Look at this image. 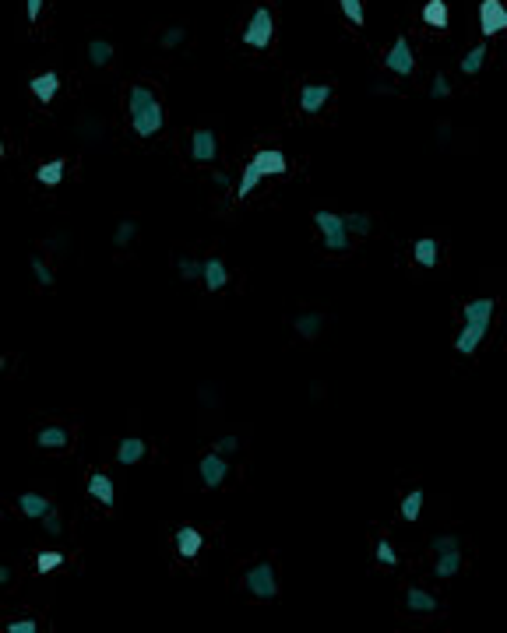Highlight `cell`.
Here are the masks:
<instances>
[{"instance_id": "6da1fadb", "label": "cell", "mask_w": 507, "mask_h": 633, "mask_svg": "<svg viewBox=\"0 0 507 633\" xmlns=\"http://www.w3.org/2000/svg\"><path fill=\"white\" fill-rule=\"evenodd\" d=\"M127 113H130V127H134L138 138H155L166 127L162 102H159V95L148 85H130V91H127Z\"/></svg>"}, {"instance_id": "7a4b0ae2", "label": "cell", "mask_w": 507, "mask_h": 633, "mask_svg": "<svg viewBox=\"0 0 507 633\" xmlns=\"http://www.w3.org/2000/svg\"><path fill=\"white\" fill-rule=\"evenodd\" d=\"M313 225L321 233V243L328 254H349V225H345V215H335V211H313Z\"/></svg>"}, {"instance_id": "3957f363", "label": "cell", "mask_w": 507, "mask_h": 633, "mask_svg": "<svg viewBox=\"0 0 507 633\" xmlns=\"http://www.w3.org/2000/svg\"><path fill=\"white\" fill-rule=\"evenodd\" d=\"M272 35H275V14L272 7H257L250 18H247V28H243V43L250 50H268L272 46Z\"/></svg>"}, {"instance_id": "277c9868", "label": "cell", "mask_w": 507, "mask_h": 633, "mask_svg": "<svg viewBox=\"0 0 507 633\" xmlns=\"http://www.w3.org/2000/svg\"><path fill=\"white\" fill-rule=\"evenodd\" d=\"M243 584H247V591H250L254 598H261V602H272V598L279 595V581H275V566H272V563L250 566L247 577H243Z\"/></svg>"}, {"instance_id": "5b68a950", "label": "cell", "mask_w": 507, "mask_h": 633, "mask_svg": "<svg viewBox=\"0 0 507 633\" xmlns=\"http://www.w3.org/2000/svg\"><path fill=\"white\" fill-rule=\"evenodd\" d=\"M504 28H507L504 0H479V32H483V39L501 35Z\"/></svg>"}, {"instance_id": "8992f818", "label": "cell", "mask_w": 507, "mask_h": 633, "mask_svg": "<svg viewBox=\"0 0 507 633\" xmlns=\"http://www.w3.org/2000/svg\"><path fill=\"white\" fill-rule=\"evenodd\" d=\"M384 67L395 71L399 78H408V74L416 71V57H412V46H408L406 35H399V39L391 43V50H388V57H384Z\"/></svg>"}, {"instance_id": "52a82bcc", "label": "cell", "mask_w": 507, "mask_h": 633, "mask_svg": "<svg viewBox=\"0 0 507 633\" xmlns=\"http://www.w3.org/2000/svg\"><path fill=\"white\" fill-rule=\"evenodd\" d=\"M198 471H201V482L208 489H218L225 478H229V461H225V454L211 451L201 457V464H198Z\"/></svg>"}, {"instance_id": "ba28073f", "label": "cell", "mask_w": 507, "mask_h": 633, "mask_svg": "<svg viewBox=\"0 0 507 633\" xmlns=\"http://www.w3.org/2000/svg\"><path fill=\"white\" fill-rule=\"evenodd\" d=\"M191 159L194 162H215L218 159V138H215V130H194L191 134Z\"/></svg>"}, {"instance_id": "9c48e42d", "label": "cell", "mask_w": 507, "mask_h": 633, "mask_svg": "<svg viewBox=\"0 0 507 633\" xmlns=\"http://www.w3.org/2000/svg\"><path fill=\"white\" fill-rule=\"evenodd\" d=\"M250 162H254L264 177H286V173H289V159H286V152H279V148H261Z\"/></svg>"}, {"instance_id": "30bf717a", "label": "cell", "mask_w": 507, "mask_h": 633, "mask_svg": "<svg viewBox=\"0 0 507 633\" xmlns=\"http://www.w3.org/2000/svg\"><path fill=\"white\" fill-rule=\"evenodd\" d=\"M486 335H490V324H465V327L455 335V352H458V356H472V352L483 345Z\"/></svg>"}, {"instance_id": "8fae6325", "label": "cell", "mask_w": 507, "mask_h": 633, "mask_svg": "<svg viewBox=\"0 0 507 633\" xmlns=\"http://www.w3.org/2000/svg\"><path fill=\"white\" fill-rule=\"evenodd\" d=\"M494 310H497V299L483 296V299H469L462 306V320L465 324H490L494 320Z\"/></svg>"}, {"instance_id": "7c38bea8", "label": "cell", "mask_w": 507, "mask_h": 633, "mask_svg": "<svg viewBox=\"0 0 507 633\" xmlns=\"http://www.w3.org/2000/svg\"><path fill=\"white\" fill-rule=\"evenodd\" d=\"M173 542H177V552H180L184 559H194V556L204 549V535L194 528V525H184V528H177Z\"/></svg>"}, {"instance_id": "4fadbf2b", "label": "cell", "mask_w": 507, "mask_h": 633, "mask_svg": "<svg viewBox=\"0 0 507 633\" xmlns=\"http://www.w3.org/2000/svg\"><path fill=\"white\" fill-rule=\"evenodd\" d=\"M201 281L208 292H222V289L229 285V268H225V261H222V257H204Z\"/></svg>"}, {"instance_id": "5bb4252c", "label": "cell", "mask_w": 507, "mask_h": 633, "mask_svg": "<svg viewBox=\"0 0 507 633\" xmlns=\"http://www.w3.org/2000/svg\"><path fill=\"white\" fill-rule=\"evenodd\" d=\"M28 89L32 95L43 102V106H50L53 99H57V91H60V74L57 71H46V74H35L32 82H28Z\"/></svg>"}, {"instance_id": "9a60e30c", "label": "cell", "mask_w": 507, "mask_h": 633, "mask_svg": "<svg viewBox=\"0 0 507 633\" xmlns=\"http://www.w3.org/2000/svg\"><path fill=\"white\" fill-rule=\"evenodd\" d=\"M331 95H335L331 85H303V89H300V109H303V113H321Z\"/></svg>"}, {"instance_id": "2e32d148", "label": "cell", "mask_w": 507, "mask_h": 633, "mask_svg": "<svg viewBox=\"0 0 507 633\" xmlns=\"http://www.w3.org/2000/svg\"><path fill=\"white\" fill-rule=\"evenodd\" d=\"M89 496L99 500L102 507H113V503H116V486H113V478L102 475V471L89 475Z\"/></svg>"}, {"instance_id": "e0dca14e", "label": "cell", "mask_w": 507, "mask_h": 633, "mask_svg": "<svg viewBox=\"0 0 507 633\" xmlns=\"http://www.w3.org/2000/svg\"><path fill=\"white\" fill-rule=\"evenodd\" d=\"M18 510H21L25 517H32V521H43V517L53 510V503H50L46 496H39V493H21V496H18Z\"/></svg>"}, {"instance_id": "ac0fdd59", "label": "cell", "mask_w": 507, "mask_h": 633, "mask_svg": "<svg viewBox=\"0 0 507 633\" xmlns=\"http://www.w3.org/2000/svg\"><path fill=\"white\" fill-rule=\"evenodd\" d=\"M145 451H148V444L141 440V437H123L120 444H116V464H138L141 457H145Z\"/></svg>"}, {"instance_id": "d6986e66", "label": "cell", "mask_w": 507, "mask_h": 633, "mask_svg": "<svg viewBox=\"0 0 507 633\" xmlns=\"http://www.w3.org/2000/svg\"><path fill=\"white\" fill-rule=\"evenodd\" d=\"M35 444H39L43 451H67L71 437H67L64 426H43V430L35 433Z\"/></svg>"}, {"instance_id": "ffe728a7", "label": "cell", "mask_w": 507, "mask_h": 633, "mask_svg": "<svg viewBox=\"0 0 507 633\" xmlns=\"http://www.w3.org/2000/svg\"><path fill=\"white\" fill-rule=\"evenodd\" d=\"M321 327H324V313H317V310L293 317V331H296L300 338H306V342H313V338L321 335Z\"/></svg>"}, {"instance_id": "44dd1931", "label": "cell", "mask_w": 507, "mask_h": 633, "mask_svg": "<svg viewBox=\"0 0 507 633\" xmlns=\"http://www.w3.org/2000/svg\"><path fill=\"white\" fill-rule=\"evenodd\" d=\"M423 21H426L430 28H447V21H451L447 0H426V4H423Z\"/></svg>"}, {"instance_id": "7402d4cb", "label": "cell", "mask_w": 507, "mask_h": 633, "mask_svg": "<svg viewBox=\"0 0 507 633\" xmlns=\"http://www.w3.org/2000/svg\"><path fill=\"white\" fill-rule=\"evenodd\" d=\"M437 598L430 595V591H423V588H408L406 591V609L408 612H437Z\"/></svg>"}, {"instance_id": "603a6c76", "label": "cell", "mask_w": 507, "mask_h": 633, "mask_svg": "<svg viewBox=\"0 0 507 633\" xmlns=\"http://www.w3.org/2000/svg\"><path fill=\"white\" fill-rule=\"evenodd\" d=\"M437 240L433 236H423V240H416L412 243V257H416V264H423V268H433L437 264Z\"/></svg>"}, {"instance_id": "cb8c5ba5", "label": "cell", "mask_w": 507, "mask_h": 633, "mask_svg": "<svg viewBox=\"0 0 507 633\" xmlns=\"http://www.w3.org/2000/svg\"><path fill=\"white\" fill-rule=\"evenodd\" d=\"M64 173H67V166H64V159H50V162H43V166L35 169V180L43 183V186H60V180H64Z\"/></svg>"}, {"instance_id": "d4e9b609", "label": "cell", "mask_w": 507, "mask_h": 633, "mask_svg": "<svg viewBox=\"0 0 507 633\" xmlns=\"http://www.w3.org/2000/svg\"><path fill=\"white\" fill-rule=\"evenodd\" d=\"M486 57H490V53H486V46H483V43H476V46L462 57V74H465V78H476V74L483 71Z\"/></svg>"}, {"instance_id": "484cf974", "label": "cell", "mask_w": 507, "mask_h": 633, "mask_svg": "<svg viewBox=\"0 0 507 633\" xmlns=\"http://www.w3.org/2000/svg\"><path fill=\"white\" fill-rule=\"evenodd\" d=\"M261 180H264V173H261L254 162H247V166H243V177H240V186H236V201L250 197V194L261 186Z\"/></svg>"}, {"instance_id": "4316f807", "label": "cell", "mask_w": 507, "mask_h": 633, "mask_svg": "<svg viewBox=\"0 0 507 633\" xmlns=\"http://www.w3.org/2000/svg\"><path fill=\"white\" fill-rule=\"evenodd\" d=\"M458 570H462V549H455V552H440V556H437V563H433V573H437V577H444V581H447V577H455Z\"/></svg>"}, {"instance_id": "83f0119b", "label": "cell", "mask_w": 507, "mask_h": 633, "mask_svg": "<svg viewBox=\"0 0 507 633\" xmlns=\"http://www.w3.org/2000/svg\"><path fill=\"white\" fill-rule=\"evenodd\" d=\"M113 43H106V39H92L89 43V64H96V67H106L109 60H113Z\"/></svg>"}, {"instance_id": "f1b7e54d", "label": "cell", "mask_w": 507, "mask_h": 633, "mask_svg": "<svg viewBox=\"0 0 507 633\" xmlns=\"http://www.w3.org/2000/svg\"><path fill=\"white\" fill-rule=\"evenodd\" d=\"M423 500H426V493H423V489H412L406 500L399 503V510H402V517H406V521H416V517H419V510H423Z\"/></svg>"}, {"instance_id": "f546056e", "label": "cell", "mask_w": 507, "mask_h": 633, "mask_svg": "<svg viewBox=\"0 0 507 633\" xmlns=\"http://www.w3.org/2000/svg\"><path fill=\"white\" fill-rule=\"evenodd\" d=\"M345 225H349V233H352V236H370L374 218H370V215H363V211H352V215H345Z\"/></svg>"}, {"instance_id": "4dcf8cb0", "label": "cell", "mask_w": 507, "mask_h": 633, "mask_svg": "<svg viewBox=\"0 0 507 633\" xmlns=\"http://www.w3.org/2000/svg\"><path fill=\"white\" fill-rule=\"evenodd\" d=\"M57 566H64V552L46 549V552L35 556V570H39V573H50V570H57Z\"/></svg>"}, {"instance_id": "1f68e13d", "label": "cell", "mask_w": 507, "mask_h": 633, "mask_svg": "<svg viewBox=\"0 0 507 633\" xmlns=\"http://www.w3.org/2000/svg\"><path fill=\"white\" fill-rule=\"evenodd\" d=\"M374 559L381 563V566H399V552H395V545L388 542V539H381L377 549H374Z\"/></svg>"}, {"instance_id": "d6a6232c", "label": "cell", "mask_w": 507, "mask_h": 633, "mask_svg": "<svg viewBox=\"0 0 507 633\" xmlns=\"http://www.w3.org/2000/svg\"><path fill=\"white\" fill-rule=\"evenodd\" d=\"M134 236H138V222L123 218V222L116 225V233H113V243H116V247H127V243H130Z\"/></svg>"}, {"instance_id": "836d02e7", "label": "cell", "mask_w": 507, "mask_h": 633, "mask_svg": "<svg viewBox=\"0 0 507 633\" xmlns=\"http://www.w3.org/2000/svg\"><path fill=\"white\" fill-rule=\"evenodd\" d=\"M177 271H180V278H201L204 274V261H194V257H180L177 261Z\"/></svg>"}, {"instance_id": "e575fe53", "label": "cell", "mask_w": 507, "mask_h": 633, "mask_svg": "<svg viewBox=\"0 0 507 633\" xmlns=\"http://www.w3.org/2000/svg\"><path fill=\"white\" fill-rule=\"evenodd\" d=\"M430 549H433V556H440V552H455V549H462V542H458V535H437V539L430 542Z\"/></svg>"}, {"instance_id": "d590c367", "label": "cell", "mask_w": 507, "mask_h": 633, "mask_svg": "<svg viewBox=\"0 0 507 633\" xmlns=\"http://www.w3.org/2000/svg\"><path fill=\"white\" fill-rule=\"evenodd\" d=\"M184 39H187V28H166L162 39H159V46H162V50H173V46H180Z\"/></svg>"}, {"instance_id": "8d00e7d4", "label": "cell", "mask_w": 507, "mask_h": 633, "mask_svg": "<svg viewBox=\"0 0 507 633\" xmlns=\"http://www.w3.org/2000/svg\"><path fill=\"white\" fill-rule=\"evenodd\" d=\"M342 14L352 25H363V0H342Z\"/></svg>"}, {"instance_id": "74e56055", "label": "cell", "mask_w": 507, "mask_h": 633, "mask_svg": "<svg viewBox=\"0 0 507 633\" xmlns=\"http://www.w3.org/2000/svg\"><path fill=\"white\" fill-rule=\"evenodd\" d=\"M28 264H32V274H35V281H39L43 289H50V285H53V271H50V268H46L39 257H32Z\"/></svg>"}, {"instance_id": "f35d334b", "label": "cell", "mask_w": 507, "mask_h": 633, "mask_svg": "<svg viewBox=\"0 0 507 633\" xmlns=\"http://www.w3.org/2000/svg\"><path fill=\"white\" fill-rule=\"evenodd\" d=\"M43 528H46L50 535H60V532H64V517H60V510H57V507L43 517Z\"/></svg>"}, {"instance_id": "ab89813d", "label": "cell", "mask_w": 507, "mask_h": 633, "mask_svg": "<svg viewBox=\"0 0 507 633\" xmlns=\"http://www.w3.org/2000/svg\"><path fill=\"white\" fill-rule=\"evenodd\" d=\"M451 85H447V74H433V85H430V99H447Z\"/></svg>"}, {"instance_id": "60d3db41", "label": "cell", "mask_w": 507, "mask_h": 633, "mask_svg": "<svg viewBox=\"0 0 507 633\" xmlns=\"http://www.w3.org/2000/svg\"><path fill=\"white\" fill-rule=\"evenodd\" d=\"M236 447H240V440H236V437H233V433H229V437H218V440H215V444H211V451L225 454V457H229V454L236 451Z\"/></svg>"}, {"instance_id": "b9f144b4", "label": "cell", "mask_w": 507, "mask_h": 633, "mask_svg": "<svg viewBox=\"0 0 507 633\" xmlns=\"http://www.w3.org/2000/svg\"><path fill=\"white\" fill-rule=\"evenodd\" d=\"M35 630H39L35 620H14V623H7V633H35Z\"/></svg>"}, {"instance_id": "7bdbcfd3", "label": "cell", "mask_w": 507, "mask_h": 633, "mask_svg": "<svg viewBox=\"0 0 507 633\" xmlns=\"http://www.w3.org/2000/svg\"><path fill=\"white\" fill-rule=\"evenodd\" d=\"M25 14H28V21L35 25L39 14H43V0H25Z\"/></svg>"}, {"instance_id": "ee69618b", "label": "cell", "mask_w": 507, "mask_h": 633, "mask_svg": "<svg viewBox=\"0 0 507 633\" xmlns=\"http://www.w3.org/2000/svg\"><path fill=\"white\" fill-rule=\"evenodd\" d=\"M211 183H215V186H222V190H229V177H225L222 169H215V173H211Z\"/></svg>"}, {"instance_id": "f6af8a7d", "label": "cell", "mask_w": 507, "mask_h": 633, "mask_svg": "<svg viewBox=\"0 0 507 633\" xmlns=\"http://www.w3.org/2000/svg\"><path fill=\"white\" fill-rule=\"evenodd\" d=\"M370 91H377V95H388V91H395V89H391V85H381V82H377V85H374Z\"/></svg>"}]
</instances>
